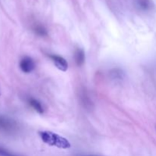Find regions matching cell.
<instances>
[{
    "label": "cell",
    "mask_w": 156,
    "mask_h": 156,
    "mask_svg": "<svg viewBox=\"0 0 156 156\" xmlns=\"http://www.w3.org/2000/svg\"><path fill=\"white\" fill-rule=\"evenodd\" d=\"M39 135L42 141L50 146H56L59 149H66L71 147V144L68 140L55 133L50 131H41L39 132Z\"/></svg>",
    "instance_id": "cell-1"
},
{
    "label": "cell",
    "mask_w": 156,
    "mask_h": 156,
    "mask_svg": "<svg viewBox=\"0 0 156 156\" xmlns=\"http://www.w3.org/2000/svg\"><path fill=\"white\" fill-rule=\"evenodd\" d=\"M19 66L23 73H30L35 69L34 61L29 56H24L20 61Z\"/></svg>",
    "instance_id": "cell-2"
},
{
    "label": "cell",
    "mask_w": 156,
    "mask_h": 156,
    "mask_svg": "<svg viewBox=\"0 0 156 156\" xmlns=\"http://www.w3.org/2000/svg\"><path fill=\"white\" fill-rule=\"evenodd\" d=\"M49 57L50 58L52 62L54 63V65L56 66L58 69L62 72L67 71L69 68L68 62L62 56H58V55L56 54H50L49 55Z\"/></svg>",
    "instance_id": "cell-3"
},
{
    "label": "cell",
    "mask_w": 156,
    "mask_h": 156,
    "mask_svg": "<svg viewBox=\"0 0 156 156\" xmlns=\"http://www.w3.org/2000/svg\"><path fill=\"white\" fill-rule=\"evenodd\" d=\"M16 129V123L13 120L4 117H0V129L6 132H12Z\"/></svg>",
    "instance_id": "cell-4"
},
{
    "label": "cell",
    "mask_w": 156,
    "mask_h": 156,
    "mask_svg": "<svg viewBox=\"0 0 156 156\" xmlns=\"http://www.w3.org/2000/svg\"><path fill=\"white\" fill-rule=\"evenodd\" d=\"M74 58L76 65L78 66H81L83 65L85 60V55L84 50L81 48L76 49V51H75Z\"/></svg>",
    "instance_id": "cell-5"
},
{
    "label": "cell",
    "mask_w": 156,
    "mask_h": 156,
    "mask_svg": "<svg viewBox=\"0 0 156 156\" xmlns=\"http://www.w3.org/2000/svg\"><path fill=\"white\" fill-rule=\"evenodd\" d=\"M27 102H28L29 105H30V107H31L35 111H37L38 114H44V107H43V105H41V103L39 101H37L35 98H30L28 99Z\"/></svg>",
    "instance_id": "cell-6"
},
{
    "label": "cell",
    "mask_w": 156,
    "mask_h": 156,
    "mask_svg": "<svg viewBox=\"0 0 156 156\" xmlns=\"http://www.w3.org/2000/svg\"><path fill=\"white\" fill-rule=\"evenodd\" d=\"M136 5L141 10H149L152 7V2L150 0H136Z\"/></svg>",
    "instance_id": "cell-7"
},
{
    "label": "cell",
    "mask_w": 156,
    "mask_h": 156,
    "mask_svg": "<svg viewBox=\"0 0 156 156\" xmlns=\"http://www.w3.org/2000/svg\"><path fill=\"white\" fill-rule=\"evenodd\" d=\"M33 30L37 35L40 37H46L47 35V30L41 24H37L33 27Z\"/></svg>",
    "instance_id": "cell-8"
},
{
    "label": "cell",
    "mask_w": 156,
    "mask_h": 156,
    "mask_svg": "<svg viewBox=\"0 0 156 156\" xmlns=\"http://www.w3.org/2000/svg\"><path fill=\"white\" fill-rule=\"evenodd\" d=\"M111 76L113 79H121L124 76V73L122 70L119 69H114L111 72Z\"/></svg>",
    "instance_id": "cell-9"
},
{
    "label": "cell",
    "mask_w": 156,
    "mask_h": 156,
    "mask_svg": "<svg viewBox=\"0 0 156 156\" xmlns=\"http://www.w3.org/2000/svg\"><path fill=\"white\" fill-rule=\"evenodd\" d=\"M0 156H18V155H15V154L12 153V152H10L9 151L0 147Z\"/></svg>",
    "instance_id": "cell-10"
}]
</instances>
